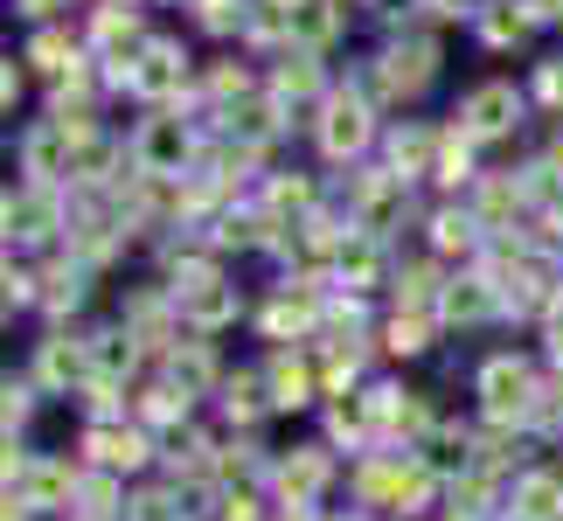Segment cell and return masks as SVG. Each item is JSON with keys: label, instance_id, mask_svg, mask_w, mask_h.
<instances>
[{"label": "cell", "instance_id": "cell-6", "mask_svg": "<svg viewBox=\"0 0 563 521\" xmlns=\"http://www.w3.org/2000/svg\"><path fill=\"white\" fill-rule=\"evenodd\" d=\"M445 133H424V125H397L389 133V174L397 181H418V174L431 167V146H439Z\"/></svg>", "mask_w": 563, "mask_h": 521}, {"label": "cell", "instance_id": "cell-3", "mask_svg": "<svg viewBox=\"0 0 563 521\" xmlns=\"http://www.w3.org/2000/svg\"><path fill=\"white\" fill-rule=\"evenodd\" d=\"M369 140H376L369 104H362V98H334L328 119H320V154H328V160H355Z\"/></svg>", "mask_w": 563, "mask_h": 521}, {"label": "cell", "instance_id": "cell-17", "mask_svg": "<svg viewBox=\"0 0 563 521\" xmlns=\"http://www.w3.org/2000/svg\"><path fill=\"white\" fill-rule=\"evenodd\" d=\"M35 410V397H29V383H14V376H0V424H21Z\"/></svg>", "mask_w": 563, "mask_h": 521}, {"label": "cell", "instance_id": "cell-4", "mask_svg": "<svg viewBox=\"0 0 563 521\" xmlns=\"http://www.w3.org/2000/svg\"><path fill=\"white\" fill-rule=\"evenodd\" d=\"M133 160H140V174L181 167V160H188V125H181V119H146L140 133H133Z\"/></svg>", "mask_w": 563, "mask_h": 521}, {"label": "cell", "instance_id": "cell-5", "mask_svg": "<svg viewBox=\"0 0 563 521\" xmlns=\"http://www.w3.org/2000/svg\"><path fill=\"white\" fill-rule=\"evenodd\" d=\"M70 376H91V355L70 341V334H49L35 347V383H49V389H63Z\"/></svg>", "mask_w": 563, "mask_h": 521}, {"label": "cell", "instance_id": "cell-2", "mask_svg": "<svg viewBox=\"0 0 563 521\" xmlns=\"http://www.w3.org/2000/svg\"><path fill=\"white\" fill-rule=\"evenodd\" d=\"M466 133L473 140H501V133H515L522 125V91H515L508 77H494V84H481V91L466 98Z\"/></svg>", "mask_w": 563, "mask_h": 521}, {"label": "cell", "instance_id": "cell-16", "mask_svg": "<svg viewBox=\"0 0 563 521\" xmlns=\"http://www.w3.org/2000/svg\"><path fill=\"white\" fill-rule=\"evenodd\" d=\"M140 418H154V424H167V418H188V397L181 389H146V403H140Z\"/></svg>", "mask_w": 563, "mask_h": 521}, {"label": "cell", "instance_id": "cell-20", "mask_svg": "<svg viewBox=\"0 0 563 521\" xmlns=\"http://www.w3.org/2000/svg\"><path fill=\"white\" fill-rule=\"evenodd\" d=\"M21 14H29V21H42V14H49V0H21Z\"/></svg>", "mask_w": 563, "mask_h": 521}, {"label": "cell", "instance_id": "cell-1", "mask_svg": "<svg viewBox=\"0 0 563 521\" xmlns=\"http://www.w3.org/2000/svg\"><path fill=\"white\" fill-rule=\"evenodd\" d=\"M481 403H487V418L494 424H515V418H529V403H536V376H529V362H515V355H494L481 368Z\"/></svg>", "mask_w": 563, "mask_h": 521}, {"label": "cell", "instance_id": "cell-18", "mask_svg": "<svg viewBox=\"0 0 563 521\" xmlns=\"http://www.w3.org/2000/svg\"><path fill=\"white\" fill-rule=\"evenodd\" d=\"M223 521H265V514H257L251 494H230V501H223Z\"/></svg>", "mask_w": 563, "mask_h": 521}, {"label": "cell", "instance_id": "cell-10", "mask_svg": "<svg viewBox=\"0 0 563 521\" xmlns=\"http://www.w3.org/2000/svg\"><path fill=\"white\" fill-rule=\"evenodd\" d=\"M272 410H299V403H313V383H307V368H299V362H286V355H278L272 362Z\"/></svg>", "mask_w": 563, "mask_h": 521}, {"label": "cell", "instance_id": "cell-15", "mask_svg": "<svg viewBox=\"0 0 563 521\" xmlns=\"http://www.w3.org/2000/svg\"><path fill=\"white\" fill-rule=\"evenodd\" d=\"M195 21L216 35H230V29H244V0H195Z\"/></svg>", "mask_w": 563, "mask_h": 521}, {"label": "cell", "instance_id": "cell-13", "mask_svg": "<svg viewBox=\"0 0 563 521\" xmlns=\"http://www.w3.org/2000/svg\"><path fill=\"white\" fill-rule=\"evenodd\" d=\"M383 334H389V341H383L389 355H424V347H431V341H424V334H431V320H424V313H397Z\"/></svg>", "mask_w": 563, "mask_h": 521}, {"label": "cell", "instance_id": "cell-7", "mask_svg": "<svg viewBox=\"0 0 563 521\" xmlns=\"http://www.w3.org/2000/svg\"><path fill=\"white\" fill-rule=\"evenodd\" d=\"M313 91H320L313 49H286V56H278V70H272V98H313Z\"/></svg>", "mask_w": 563, "mask_h": 521}, {"label": "cell", "instance_id": "cell-19", "mask_svg": "<svg viewBox=\"0 0 563 521\" xmlns=\"http://www.w3.org/2000/svg\"><path fill=\"white\" fill-rule=\"evenodd\" d=\"M550 362H556V368H563V313H556V320H550Z\"/></svg>", "mask_w": 563, "mask_h": 521}, {"label": "cell", "instance_id": "cell-8", "mask_svg": "<svg viewBox=\"0 0 563 521\" xmlns=\"http://www.w3.org/2000/svg\"><path fill=\"white\" fill-rule=\"evenodd\" d=\"M334 271L349 278V286H369V278L383 271V244L369 230H349V244H341V257H334Z\"/></svg>", "mask_w": 563, "mask_h": 521}, {"label": "cell", "instance_id": "cell-12", "mask_svg": "<svg viewBox=\"0 0 563 521\" xmlns=\"http://www.w3.org/2000/svg\"><path fill=\"white\" fill-rule=\"evenodd\" d=\"M265 403H272V389L257 383V376H230V383H223V418L251 424V418H257V410H265Z\"/></svg>", "mask_w": 563, "mask_h": 521}, {"label": "cell", "instance_id": "cell-11", "mask_svg": "<svg viewBox=\"0 0 563 521\" xmlns=\"http://www.w3.org/2000/svg\"><path fill=\"white\" fill-rule=\"evenodd\" d=\"M167 376L181 383V397H188V389H209V383H216V362H209V347H202V341L175 347V355H167Z\"/></svg>", "mask_w": 563, "mask_h": 521}, {"label": "cell", "instance_id": "cell-14", "mask_svg": "<svg viewBox=\"0 0 563 521\" xmlns=\"http://www.w3.org/2000/svg\"><path fill=\"white\" fill-rule=\"evenodd\" d=\"M265 209H272V215H278V209H313V181H307V174H292V181L278 174V181L265 188Z\"/></svg>", "mask_w": 563, "mask_h": 521}, {"label": "cell", "instance_id": "cell-9", "mask_svg": "<svg viewBox=\"0 0 563 521\" xmlns=\"http://www.w3.org/2000/svg\"><path fill=\"white\" fill-rule=\"evenodd\" d=\"M431 244H439V251H473V244H481V215H473V209H439V215H431Z\"/></svg>", "mask_w": 563, "mask_h": 521}]
</instances>
